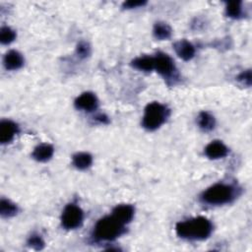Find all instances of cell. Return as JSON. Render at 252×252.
I'll list each match as a JSON object with an SVG mask.
<instances>
[{
  "mask_svg": "<svg viewBox=\"0 0 252 252\" xmlns=\"http://www.w3.org/2000/svg\"><path fill=\"white\" fill-rule=\"evenodd\" d=\"M212 224L204 217H198L176 225V234L187 239H205L212 233Z\"/></svg>",
  "mask_w": 252,
  "mask_h": 252,
  "instance_id": "1",
  "label": "cell"
},
{
  "mask_svg": "<svg viewBox=\"0 0 252 252\" xmlns=\"http://www.w3.org/2000/svg\"><path fill=\"white\" fill-rule=\"evenodd\" d=\"M123 225L113 216L100 220L94 228V236L102 240H112L122 234Z\"/></svg>",
  "mask_w": 252,
  "mask_h": 252,
  "instance_id": "2",
  "label": "cell"
},
{
  "mask_svg": "<svg viewBox=\"0 0 252 252\" xmlns=\"http://www.w3.org/2000/svg\"><path fill=\"white\" fill-rule=\"evenodd\" d=\"M167 109L159 103H151L145 110L143 125L148 130H156L166 121Z\"/></svg>",
  "mask_w": 252,
  "mask_h": 252,
  "instance_id": "3",
  "label": "cell"
},
{
  "mask_svg": "<svg viewBox=\"0 0 252 252\" xmlns=\"http://www.w3.org/2000/svg\"><path fill=\"white\" fill-rule=\"evenodd\" d=\"M234 198V189L226 184H215L203 194V200L213 205L229 203Z\"/></svg>",
  "mask_w": 252,
  "mask_h": 252,
  "instance_id": "4",
  "label": "cell"
},
{
  "mask_svg": "<svg viewBox=\"0 0 252 252\" xmlns=\"http://www.w3.org/2000/svg\"><path fill=\"white\" fill-rule=\"evenodd\" d=\"M61 220L62 226L65 229L74 230L80 227L83 222V212L78 206L70 204L63 211Z\"/></svg>",
  "mask_w": 252,
  "mask_h": 252,
  "instance_id": "5",
  "label": "cell"
},
{
  "mask_svg": "<svg viewBox=\"0 0 252 252\" xmlns=\"http://www.w3.org/2000/svg\"><path fill=\"white\" fill-rule=\"evenodd\" d=\"M155 69L165 77L171 76L174 71V64L173 59L165 53H159L154 57Z\"/></svg>",
  "mask_w": 252,
  "mask_h": 252,
  "instance_id": "6",
  "label": "cell"
},
{
  "mask_svg": "<svg viewBox=\"0 0 252 252\" xmlns=\"http://www.w3.org/2000/svg\"><path fill=\"white\" fill-rule=\"evenodd\" d=\"M75 106L79 110H83L86 111H92L98 106V100L92 93H84L80 97L77 98L75 102Z\"/></svg>",
  "mask_w": 252,
  "mask_h": 252,
  "instance_id": "7",
  "label": "cell"
},
{
  "mask_svg": "<svg viewBox=\"0 0 252 252\" xmlns=\"http://www.w3.org/2000/svg\"><path fill=\"white\" fill-rule=\"evenodd\" d=\"M205 153L210 159H220L228 155V148L220 141H214L206 147Z\"/></svg>",
  "mask_w": 252,
  "mask_h": 252,
  "instance_id": "8",
  "label": "cell"
},
{
  "mask_svg": "<svg viewBox=\"0 0 252 252\" xmlns=\"http://www.w3.org/2000/svg\"><path fill=\"white\" fill-rule=\"evenodd\" d=\"M134 215V209L131 205H119L113 210V217L122 225L129 223Z\"/></svg>",
  "mask_w": 252,
  "mask_h": 252,
  "instance_id": "9",
  "label": "cell"
},
{
  "mask_svg": "<svg viewBox=\"0 0 252 252\" xmlns=\"http://www.w3.org/2000/svg\"><path fill=\"white\" fill-rule=\"evenodd\" d=\"M17 132V125L11 121L4 120L0 124V141L1 143L10 142Z\"/></svg>",
  "mask_w": 252,
  "mask_h": 252,
  "instance_id": "10",
  "label": "cell"
},
{
  "mask_svg": "<svg viewBox=\"0 0 252 252\" xmlns=\"http://www.w3.org/2000/svg\"><path fill=\"white\" fill-rule=\"evenodd\" d=\"M174 49L177 55L183 60H190L195 53L194 47L187 41H179L175 43Z\"/></svg>",
  "mask_w": 252,
  "mask_h": 252,
  "instance_id": "11",
  "label": "cell"
},
{
  "mask_svg": "<svg viewBox=\"0 0 252 252\" xmlns=\"http://www.w3.org/2000/svg\"><path fill=\"white\" fill-rule=\"evenodd\" d=\"M24 59L22 55L15 50L9 51L4 57V65L8 70H16L22 67Z\"/></svg>",
  "mask_w": 252,
  "mask_h": 252,
  "instance_id": "12",
  "label": "cell"
},
{
  "mask_svg": "<svg viewBox=\"0 0 252 252\" xmlns=\"http://www.w3.org/2000/svg\"><path fill=\"white\" fill-rule=\"evenodd\" d=\"M53 155V148L49 144H42L38 146L33 153L34 159L39 162L48 161Z\"/></svg>",
  "mask_w": 252,
  "mask_h": 252,
  "instance_id": "13",
  "label": "cell"
},
{
  "mask_svg": "<svg viewBox=\"0 0 252 252\" xmlns=\"http://www.w3.org/2000/svg\"><path fill=\"white\" fill-rule=\"evenodd\" d=\"M133 66L141 71H152L155 69V60L152 56H141L132 62Z\"/></svg>",
  "mask_w": 252,
  "mask_h": 252,
  "instance_id": "14",
  "label": "cell"
},
{
  "mask_svg": "<svg viewBox=\"0 0 252 252\" xmlns=\"http://www.w3.org/2000/svg\"><path fill=\"white\" fill-rule=\"evenodd\" d=\"M92 157L87 153H79L74 156L73 164L79 170H86L92 165Z\"/></svg>",
  "mask_w": 252,
  "mask_h": 252,
  "instance_id": "15",
  "label": "cell"
},
{
  "mask_svg": "<svg viewBox=\"0 0 252 252\" xmlns=\"http://www.w3.org/2000/svg\"><path fill=\"white\" fill-rule=\"evenodd\" d=\"M154 35L159 40H168L171 38L172 30L166 23H157L154 28Z\"/></svg>",
  "mask_w": 252,
  "mask_h": 252,
  "instance_id": "16",
  "label": "cell"
},
{
  "mask_svg": "<svg viewBox=\"0 0 252 252\" xmlns=\"http://www.w3.org/2000/svg\"><path fill=\"white\" fill-rule=\"evenodd\" d=\"M200 127L205 131H210L215 127V118L208 112H201L198 117Z\"/></svg>",
  "mask_w": 252,
  "mask_h": 252,
  "instance_id": "17",
  "label": "cell"
},
{
  "mask_svg": "<svg viewBox=\"0 0 252 252\" xmlns=\"http://www.w3.org/2000/svg\"><path fill=\"white\" fill-rule=\"evenodd\" d=\"M17 212V207L12 204L10 201L2 199L0 203V213L3 217H11L14 216Z\"/></svg>",
  "mask_w": 252,
  "mask_h": 252,
  "instance_id": "18",
  "label": "cell"
},
{
  "mask_svg": "<svg viewBox=\"0 0 252 252\" xmlns=\"http://www.w3.org/2000/svg\"><path fill=\"white\" fill-rule=\"evenodd\" d=\"M15 37H16L15 32L8 27L2 28L1 32H0V39H1V43L4 45H7V44H10L11 42H13Z\"/></svg>",
  "mask_w": 252,
  "mask_h": 252,
  "instance_id": "19",
  "label": "cell"
},
{
  "mask_svg": "<svg viewBox=\"0 0 252 252\" xmlns=\"http://www.w3.org/2000/svg\"><path fill=\"white\" fill-rule=\"evenodd\" d=\"M227 14L232 18H238L241 14V2L233 1L228 3Z\"/></svg>",
  "mask_w": 252,
  "mask_h": 252,
  "instance_id": "20",
  "label": "cell"
},
{
  "mask_svg": "<svg viewBox=\"0 0 252 252\" xmlns=\"http://www.w3.org/2000/svg\"><path fill=\"white\" fill-rule=\"evenodd\" d=\"M29 244H30V246L34 247L35 249H42L44 246V241L39 236H31V238L29 240Z\"/></svg>",
  "mask_w": 252,
  "mask_h": 252,
  "instance_id": "21",
  "label": "cell"
},
{
  "mask_svg": "<svg viewBox=\"0 0 252 252\" xmlns=\"http://www.w3.org/2000/svg\"><path fill=\"white\" fill-rule=\"evenodd\" d=\"M77 53L81 56V57H86L89 55L90 53V47L89 45L86 43H80L77 47Z\"/></svg>",
  "mask_w": 252,
  "mask_h": 252,
  "instance_id": "22",
  "label": "cell"
},
{
  "mask_svg": "<svg viewBox=\"0 0 252 252\" xmlns=\"http://www.w3.org/2000/svg\"><path fill=\"white\" fill-rule=\"evenodd\" d=\"M238 80H239L240 82H242L244 85L250 86V85H251V72H250V70H247V71L242 72V73L238 76Z\"/></svg>",
  "mask_w": 252,
  "mask_h": 252,
  "instance_id": "23",
  "label": "cell"
},
{
  "mask_svg": "<svg viewBox=\"0 0 252 252\" xmlns=\"http://www.w3.org/2000/svg\"><path fill=\"white\" fill-rule=\"evenodd\" d=\"M146 2L145 1H133V0H131V1H127L124 3V7H127V8H136V7H139V6H143Z\"/></svg>",
  "mask_w": 252,
  "mask_h": 252,
  "instance_id": "24",
  "label": "cell"
}]
</instances>
